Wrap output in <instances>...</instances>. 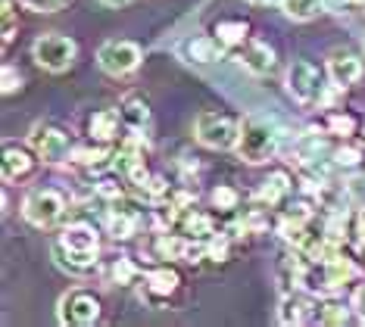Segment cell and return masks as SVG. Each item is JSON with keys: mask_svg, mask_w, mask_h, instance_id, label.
<instances>
[{"mask_svg": "<svg viewBox=\"0 0 365 327\" xmlns=\"http://www.w3.org/2000/svg\"><path fill=\"white\" fill-rule=\"evenodd\" d=\"M334 162L344 165V169H356V165L362 162V159H359V150H353V147H337V150H334Z\"/></svg>", "mask_w": 365, "mask_h": 327, "instance_id": "f546056e", "label": "cell"}, {"mask_svg": "<svg viewBox=\"0 0 365 327\" xmlns=\"http://www.w3.org/2000/svg\"><path fill=\"white\" fill-rule=\"evenodd\" d=\"M69 156H72L69 159L72 165H78V169H88V172H103L106 165H113L110 162L113 156L106 153V150H101V147H94V150H91V147H78V150H72Z\"/></svg>", "mask_w": 365, "mask_h": 327, "instance_id": "7402d4cb", "label": "cell"}, {"mask_svg": "<svg viewBox=\"0 0 365 327\" xmlns=\"http://www.w3.org/2000/svg\"><path fill=\"white\" fill-rule=\"evenodd\" d=\"M247 31H250V25L244 19H222V22H215L212 35L222 41V47H237L247 41Z\"/></svg>", "mask_w": 365, "mask_h": 327, "instance_id": "603a6c76", "label": "cell"}, {"mask_svg": "<svg viewBox=\"0 0 365 327\" xmlns=\"http://www.w3.org/2000/svg\"><path fill=\"white\" fill-rule=\"evenodd\" d=\"M340 4H346V6H365V0H340Z\"/></svg>", "mask_w": 365, "mask_h": 327, "instance_id": "e575fe53", "label": "cell"}, {"mask_svg": "<svg viewBox=\"0 0 365 327\" xmlns=\"http://www.w3.org/2000/svg\"><path fill=\"white\" fill-rule=\"evenodd\" d=\"M119 119L122 115L115 109H94L88 115V134L94 140H101V144H110V140H115V134H119Z\"/></svg>", "mask_w": 365, "mask_h": 327, "instance_id": "ac0fdd59", "label": "cell"}, {"mask_svg": "<svg viewBox=\"0 0 365 327\" xmlns=\"http://www.w3.org/2000/svg\"><path fill=\"white\" fill-rule=\"evenodd\" d=\"M281 134L269 119H259V115H250V119L240 122V137H237V156L250 165L269 162L278 150Z\"/></svg>", "mask_w": 365, "mask_h": 327, "instance_id": "7a4b0ae2", "label": "cell"}, {"mask_svg": "<svg viewBox=\"0 0 365 327\" xmlns=\"http://www.w3.org/2000/svg\"><path fill=\"white\" fill-rule=\"evenodd\" d=\"M328 131L331 134H340V137H346V134H356V119L353 115H346V113H328Z\"/></svg>", "mask_w": 365, "mask_h": 327, "instance_id": "4316f807", "label": "cell"}, {"mask_svg": "<svg viewBox=\"0 0 365 327\" xmlns=\"http://www.w3.org/2000/svg\"><path fill=\"white\" fill-rule=\"evenodd\" d=\"M172 231H178L181 237H187V240H203V243H210L215 234H219V231H215L212 215H210V212H203V209H197V206L178 209Z\"/></svg>", "mask_w": 365, "mask_h": 327, "instance_id": "8fae6325", "label": "cell"}, {"mask_svg": "<svg viewBox=\"0 0 365 327\" xmlns=\"http://www.w3.org/2000/svg\"><path fill=\"white\" fill-rule=\"evenodd\" d=\"M119 115L131 131H140V128H147V122H150V103H147L144 94H125L119 103Z\"/></svg>", "mask_w": 365, "mask_h": 327, "instance_id": "d6986e66", "label": "cell"}, {"mask_svg": "<svg viewBox=\"0 0 365 327\" xmlns=\"http://www.w3.org/2000/svg\"><path fill=\"white\" fill-rule=\"evenodd\" d=\"M362 144H365V128H362Z\"/></svg>", "mask_w": 365, "mask_h": 327, "instance_id": "8d00e7d4", "label": "cell"}, {"mask_svg": "<svg viewBox=\"0 0 365 327\" xmlns=\"http://www.w3.org/2000/svg\"><path fill=\"white\" fill-rule=\"evenodd\" d=\"M60 324H69V327H88L101 318V299L88 290H69L66 296L60 299Z\"/></svg>", "mask_w": 365, "mask_h": 327, "instance_id": "8992f818", "label": "cell"}, {"mask_svg": "<svg viewBox=\"0 0 365 327\" xmlns=\"http://www.w3.org/2000/svg\"><path fill=\"white\" fill-rule=\"evenodd\" d=\"M31 150H35L44 162H63V159L72 153V144H69V134L63 128H56L51 122H41L31 128Z\"/></svg>", "mask_w": 365, "mask_h": 327, "instance_id": "30bf717a", "label": "cell"}, {"mask_svg": "<svg viewBox=\"0 0 365 327\" xmlns=\"http://www.w3.org/2000/svg\"><path fill=\"white\" fill-rule=\"evenodd\" d=\"M97 249H101V240H97V231L91 224H69L60 243L53 246V256L63 268L85 274L97 265Z\"/></svg>", "mask_w": 365, "mask_h": 327, "instance_id": "6da1fadb", "label": "cell"}, {"mask_svg": "<svg viewBox=\"0 0 365 327\" xmlns=\"http://www.w3.org/2000/svg\"><path fill=\"white\" fill-rule=\"evenodd\" d=\"M16 88H22V75H19V72H16V69H13V66H10V63H6V66H4V94H6V97H10V94H13V90H16Z\"/></svg>", "mask_w": 365, "mask_h": 327, "instance_id": "4dcf8cb0", "label": "cell"}, {"mask_svg": "<svg viewBox=\"0 0 365 327\" xmlns=\"http://www.w3.org/2000/svg\"><path fill=\"white\" fill-rule=\"evenodd\" d=\"M240 122L228 113H200L197 115V140L210 150H231L237 147Z\"/></svg>", "mask_w": 365, "mask_h": 327, "instance_id": "3957f363", "label": "cell"}, {"mask_svg": "<svg viewBox=\"0 0 365 327\" xmlns=\"http://www.w3.org/2000/svg\"><path fill=\"white\" fill-rule=\"evenodd\" d=\"M240 63H244L253 75H265V72H272V66H275V50L269 44H262V41H250V44L244 47V53H240Z\"/></svg>", "mask_w": 365, "mask_h": 327, "instance_id": "ffe728a7", "label": "cell"}, {"mask_svg": "<svg viewBox=\"0 0 365 327\" xmlns=\"http://www.w3.org/2000/svg\"><path fill=\"white\" fill-rule=\"evenodd\" d=\"M356 234H359V240L365 243V209L359 215H356Z\"/></svg>", "mask_w": 365, "mask_h": 327, "instance_id": "d6a6232c", "label": "cell"}, {"mask_svg": "<svg viewBox=\"0 0 365 327\" xmlns=\"http://www.w3.org/2000/svg\"><path fill=\"white\" fill-rule=\"evenodd\" d=\"M250 4H259V6H269V4H281V0H250Z\"/></svg>", "mask_w": 365, "mask_h": 327, "instance_id": "d590c367", "label": "cell"}, {"mask_svg": "<svg viewBox=\"0 0 365 327\" xmlns=\"http://www.w3.org/2000/svg\"><path fill=\"white\" fill-rule=\"evenodd\" d=\"M346 308L340 303H331V299H325V303H319V308H315V321L319 324H346Z\"/></svg>", "mask_w": 365, "mask_h": 327, "instance_id": "d4e9b609", "label": "cell"}, {"mask_svg": "<svg viewBox=\"0 0 365 327\" xmlns=\"http://www.w3.org/2000/svg\"><path fill=\"white\" fill-rule=\"evenodd\" d=\"M222 41L215 35H203V38H190L185 41V56L190 63H215L222 56Z\"/></svg>", "mask_w": 365, "mask_h": 327, "instance_id": "44dd1931", "label": "cell"}, {"mask_svg": "<svg viewBox=\"0 0 365 327\" xmlns=\"http://www.w3.org/2000/svg\"><path fill=\"white\" fill-rule=\"evenodd\" d=\"M281 10L294 22H309L319 13H325V0H281Z\"/></svg>", "mask_w": 365, "mask_h": 327, "instance_id": "cb8c5ba5", "label": "cell"}, {"mask_svg": "<svg viewBox=\"0 0 365 327\" xmlns=\"http://www.w3.org/2000/svg\"><path fill=\"white\" fill-rule=\"evenodd\" d=\"M103 4H106V6H125L128 0H103Z\"/></svg>", "mask_w": 365, "mask_h": 327, "instance_id": "836d02e7", "label": "cell"}, {"mask_svg": "<svg viewBox=\"0 0 365 327\" xmlns=\"http://www.w3.org/2000/svg\"><path fill=\"white\" fill-rule=\"evenodd\" d=\"M181 290V274L172 265H160L153 271L144 274V284H140V299H144L150 308H165L175 299V293Z\"/></svg>", "mask_w": 365, "mask_h": 327, "instance_id": "5b68a950", "label": "cell"}, {"mask_svg": "<svg viewBox=\"0 0 365 327\" xmlns=\"http://www.w3.org/2000/svg\"><path fill=\"white\" fill-rule=\"evenodd\" d=\"M63 209H66V199L60 190H31L26 197V206H22V215L29 218L35 228H51L63 218Z\"/></svg>", "mask_w": 365, "mask_h": 327, "instance_id": "52a82bcc", "label": "cell"}, {"mask_svg": "<svg viewBox=\"0 0 365 327\" xmlns=\"http://www.w3.org/2000/svg\"><path fill=\"white\" fill-rule=\"evenodd\" d=\"M135 265H131V259H115L113 262V271H110V278L115 281V284H131L135 281Z\"/></svg>", "mask_w": 365, "mask_h": 327, "instance_id": "83f0119b", "label": "cell"}, {"mask_svg": "<svg viewBox=\"0 0 365 327\" xmlns=\"http://www.w3.org/2000/svg\"><path fill=\"white\" fill-rule=\"evenodd\" d=\"M97 63H101V69L106 75H128L140 63V47L135 41H106L97 50Z\"/></svg>", "mask_w": 365, "mask_h": 327, "instance_id": "9c48e42d", "label": "cell"}, {"mask_svg": "<svg viewBox=\"0 0 365 327\" xmlns=\"http://www.w3.org/2000/svg\"><path fill=\"white\" fill-rule=\"evenodd\" d=\"M287 90L297 103L319 106L325 100V75H322L309 60H297L287 69Z\"/></svg>", "mask_w": 365, "mask_h": 327, "instance_id": "277c9868", "label": "cell"}, {"mask_svg": "<svg viewBox=\"0 0 365 327\" xmlns=\"http://www.w3.org/2000/svg\"><path fill=\"white\" fill-rule=\"evenodd\" d=\"M140 218H144L140 206L119 197L113 203V209H110V234L115 240H131L138 234V228H140Z\"/></svg>", "mask_w": 365, "mask_h": 327, "instance_id": "7c38bea8", "label": "cell"}, {"mask_svg": "<svg viewBox=\"0 0 365 327\" xmlns=\"http://www.w3.org/2000/svg\"><path fill=\"white\" fill-rule=\"evenodd\" d=\"M38 169V159L29 147L22 144H4V181L13 184V181H26L31 178Z\"/></svg>", "mask_w": 365, "mask_h": 327, "instance_id": "4fadbf2b", "label": "cell"}, {"mask_svg": "<svg viewBox=\"0 0 365 327\" xmlns=\"http://www.w3.org/2000/svg\"><path fill=\"white\" fill-rule=\"evenodd\" d=\"M144 156H147V150L140 147V140L128 137L125 144L113 153V169L119 175H125V178H135V175L144 169Z\"/></svg>", "mask_w": 365, "mask_h": 327, "instance_id": "e0dca14e", "label": "cell"}, {"mask_svg": "<svg viewBox=\"0 0 365 327\" xmlns=\"http://www.w3.org/2000/svg\"><path fill=\"white\" fill-rule=\"evenodd\" d=\"M237 203H240L237 190L228 187V184H219V187L212 190V209H219V212H235Z\"/></svg>", "mask_w": 365, "mask_h": 327, "instance_id": "484cf974", "label": "cell"}, {"mask_svg": "<svg viewBox=\"0 0 365 327\" xmlns=\"http://www.w3.org/2000/svg\"><path fill=\"white\" fill-rule=\"evenodd\" d=\"M19 4L31 13H56L66 6V0H19Z\"/></svg>", "mask_w": 365, "mask_h": 327, "instance_id": "f1b7e54d", "label": "cell"}, {"mask_svg": "<svg viewBox=\"0 0 365 327\" xmlns=\"http://www.w3.org/2000/svg\"><path fill=\"white\" fill-rule=\"evenodd\" d=\"M290 190H294V181H290V175L284 169H275L269 178L262 181V187L256 190V203L269 206V209H278V206H284V199L290 197Z\"/></svg>", "mask_w": 365, "mask_h": 327, "instance_id": "9a60e30c", "label": "cell"}, {"mask_svg": "<svg viewBox=\"0 0 365 327\" xmlns=\"http://www.w3.org/2000/svg\"><path fill=\"white\" fill-rule=\"evenodd\" d=\"M315 308L319 303L303 293H287L281 299V308H278V321L281 324H306V321H315Z\"/></svg>", "mask_w": 365, "mask_h": 327, "instance_id": "2e32d148", "label": "cell"}, {"mask_svg": "<svg viewBox=\"0 0 365 327\" xmlns=\"http://www.w3.org/2000/svg\"><path fill=\"white\" fill-rule=\"evenodd\" d=\"M353 308L359 312V318L365 321V284H359V287H356V293H353Z\"/></svg>", "mask_w": 365, "mask_h": 327, "instance_id": "1f68e13d", "label": "cell"}, {"mask_svg": "<svg viewBox=\"0 0 365 327\" xmlns=\"http://www.w3.org/2000/svg\"><path fill=\"white\" fill-rule=\"evenodd\" d=\"M328 78L334 88H353L356 81L362 78V60L353 53H346V50H334V53L328 56Z\"/></svg>", "mask_w": 365, "mask_h": 327, "instance_id": "5bb4252c", "label": "cell"}, {"mask_svg": "<svg viewBox=\"0 0 365 327\" xmlns=\"http://www.w3.org/2000/svg\"><path fill=\"white\" fill-rule=\"evenodd\" d=\"M76 60V41L66 35H44L35 41V63L47 72H66Z\"/></svg>", "mask_w": 365, "mask_h": 327, "instance_id": "ba28073f", "label": "cell"}]
</instances>
